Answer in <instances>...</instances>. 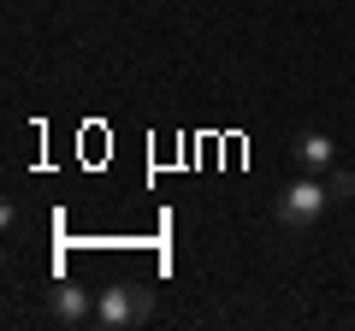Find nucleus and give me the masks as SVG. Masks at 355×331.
<instances>
[{
  "label": "nucleus",
  "mask_w": 355,
  "mask_h": 331,
  "mask_svg": "<svg viewBox=\"0 0 355 331\" xmlns=\"http://www.w3.org/2000/svg\"><path fill=\"white\" fill-rule=\"evenodd\" d=\"M148 307H154V296H148V284H107L101 296H95V325H107V331H125V325H142L148 319Z\"/></svg>",
  "instance_id": "f257e3e1"
},
{
  "label": "nucleus",
  "mask_w": 355,
  "mask_h": 331,
  "mask_svg": "<svg viewBox=\"0 0 355 331\" xmlns=\"http://www.w3.org/2000/svg\"><path fill=\"white\" fill-rule=\"evenodd\" d=\"M326 207H331V190L320 184V172H314V178L291 184V190H284L279 202H272V219H279L284 231H302V225H314V219L326 213Z\"/></svg>",
  "instance_id": "f03ea898"
},
{
  "label": "nucleus",
  "mask_w": 355,
  "mask_h": 331,
  "mask_svg": "<svg viewBox=\"0 0 355 331\" xmlns=\"http://www.w3.org/2000/svg\"><path fill=\"white\" fill-rule=\"evenodd\" d=\"M48 314L60 319V325H83V319H95V302H89L77 284H53L48 290Z\"/></svg>",
  "instance_id": "7ed1b4c3"
},
{
  "label": "nucleus",
  "mask_w": 355,
  "mask_h": 331,
  "mask_svg": "<svg viewBox=\"0 0 355 331\" xmlns=\"http://www.w3.org/2000/svg\"><path fill=\"white\" fill-rule=\"evenodd\" d=\"M331 136H320V130H308V136H296V160L308 166V172H331Z\"/></svg>",
  "instance_id": "20e7f679"
},
{
  "label": "nucleus",
  "mask_w": 355,
  "mask_h": 331,
  "mask_svg": "<svg viewBox=\"0 0 355 331\" xmlns=\"http://www.w3.org/2000/svg\"><path fill=\"white\" fill-rule=\"evenodd\" d=\"M326 190H331V202H349V195H355V172H331Z\"/></svg>",
  "instance_id": "39448f33"
}]
</instances>
